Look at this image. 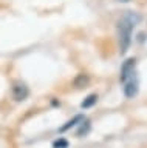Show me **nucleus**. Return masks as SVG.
Instances as JSON below:
<instances>
[{
	"instance_id": "obj_1",
	"label": "nucleus",
	"mask_w": 147,
	"mask_h": 148,
	"mask_svg": "<svg viewBox=\"0 0 147 148\" xmlns=\"http://www.w3.org/2000/svg\"><path fill=\"white\" fill-rule=\"evenodd\" d=\"M132 29H133V20L130 16L124 17L118 23V32H119V43H121V53H126L128 49L132 40Z\"/></svg>"
},
{
	"instance_id": "obj_2",
	"label": "nucleus",
	"mask_w": 147,
	"mask_h": 148,
	"mask_svg": "<svg viewBox=\"0 0 147 148\" xmlns=\"http://www.w3.org/2000/svg\"><path fill=\"white\" fill-rule=\"evenodd\" d=\"M11 91H12V97H14L16 100H25L26 97H28V86L25 85L23 82H14L12 83V88H11Z\"/></svg>"
},
{
	"instance_id": "obj_3",
	"label": "nucleus",
	"mask_w": 147,
	"mask_h": 148,
	"mask_svg": "<svg viewBox=\"0 0 147 148\" xmlns=\"http://www.w3.org/2000/svg\"><path fill=\"white\" fill-rule=\"evenodd\" d=\"M133 74H135V59H128L121 68V80L124 83L128 82L130 79H133Z\"/></svg>"
},
{
	"instance_id": "obj_4",
	"label": "nucleus",
	"mask_w": 147,
	"mask_h": 148,
	"mask_svg": "<svg viewBox=\"0 0 147 148\" xmlns=\"http://www.w3.org/2000/svg\"><path fill=\"white\" fill-rule=\"evenodd\" d=\"M136 92H138V80L136 79H130L128 82H126L124 94L127 97H133V96H136Z\"/></svg>"
},
{
	"instance_id": "obj_5",
	"label": "nucleus",
	"mask_w": 147,
	"mask_h": 148,
	"mask_svg": "<svg viewBox=\"0 0 147 148\" xmlns=\"http://www.w3.org/2000/svg\"><path fill=\"white\" fill-rule=\"evenodd\" d=\"M90 82V79L87 74H77V77L75 79V82H73V85L76 88H82V86H87Z\"/></svg>"
},
{
	"instance_id": "obj_6",
	"label": "nucleus",
	"mask_w": 147,
	"mask_h": 148,
	"mask_svg": "<svg viewBox=\"0 0 147 148\" xmlns=\"http://www.w3.org/2000/svg\"><path fill=\"white\" fill-rule=\"evenodd\" d=\"M82 120H84V116H76V117L73 119V120H70V122H67V123H65V125H63V127L61 128V133L67 131L68 128L75 127V125H77V122H82Z\"/></svg>"
},
{
	"instance_id": "obj_7",
	"label": "nucleus",
	"mask_w": 147,
	"mask_h": 148,
	"mask_svg": "<svg viewBox=\"0 0 147 148\" xmlns=\"http://www.w3.org/2000/svg\"><path fill=\"white\" fill-rule=\"evenodd\" d=\"M96 99H98V96H96V94H90V96L81 103V106H82V108H90L91 105L96 103Z\"/></svg>"
},
{
	"instance_id": "obj_8",
	"label": "nucleus",
	"mask_w": 147,
	"mask_h": 148,
	"mask_svg": "<svg viewBox=\"0 0 147 148\" xmlns=\"http://www.w3.org/2000/svg\"><path fill=\"white\" fill-rule=\"evenodd\" d=\"M88 130H90V122H88V120H85V125H84V122H82L79 131H77V136H82V134H85L87 131H88Z\"/></svg>"
},
{
	"instance_id": "obj_9",
	"label": "nucleus",
	"mask_w": 147,
	"mask_h": 148,
	"mask_svg": "<svg viewBox=\"0 0 147 148\" xmlns=\"http://www.w3.org/2000/svg\"><path fill=\"white\" fill-rule=\"evenodd\" d=\"M54 148H67L68 147V142L65 140V139H59V140H56L53 143Z\"/></svg>"
},
{
	"instance_id": "obj_10",
	"label": "nucleus",
	"mask_w": 147,
	"mask_h": 148,
	"mask_svg": "<svg viewBox=\"0 0 147 148\" xmlns=\"http://www.w3.org/2000/svg\"><path fill=\"white\" fill-rule=\"evenodd\" d=\"M121 2H128V0H121Z\"/></svg>"
}]
</instances>
